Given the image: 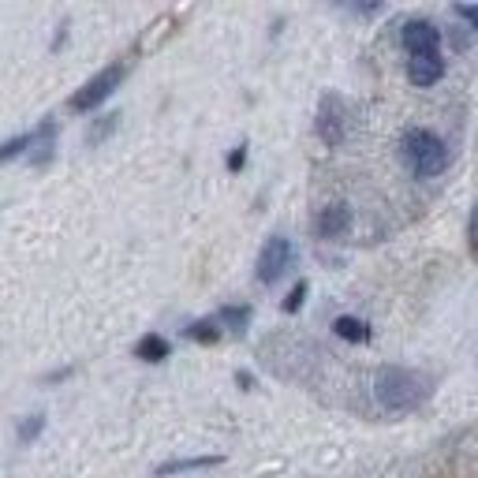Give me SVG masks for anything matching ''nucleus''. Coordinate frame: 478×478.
I'll list each match as a JSON object with an SVG mask.
<instances>
[{"instance_id":"2eb2a0df","label":"nucleus","mask_w":478,"mask_h":478,"mask_svg":"<svg viewBox=\"0 0 478 478\" xmlns=\"http://www.w3.org/2000/svg\"><path fill=\"white\" fill-rule=\"evenodd\" d=\"M41 430H45V415H41V411H34V415H27V419H19L15 437H19V445H31V441H38V437H41Z\"/></svg>"},{"instance_id":"412c9836","label":"nucleus","mask_w":478,"mask_h":478,"mask_svg":"<svg viewBox=\"0 0 478 478\" xmlns=\"http://www.w3.org/2000/svg\"><path fill=\"white\" fill-rule=\"evenodd\" d=\"M236 382H239L243 389H255V377H250L247 370H239V374H236Z\"/></svg>"},{"instance_id":"6e6552de","label":"nucleus","mask_w":478,"mask_h":478,"mask_svg":"<svg viewBox=\"0 0 478 478\" xmlns=\"http://www.w3.org/2000/svg\"><path fill=\"white\" fill-rule=\"evenodd\" d=\"M408 79H411V86H419V90L437 86V83L445 79V57H441V53L408 57Z\"/></svg>"},{"instance_id":"9d476101","label":"nucleus","mask_w":478,"mask_h":478,"mask_svg":"<svg viewBox=\"0 0 478 478\" xmlns=\"http://www.w3.org/2000/svg\"><path fill=\"white\" fill-rule=\"evenodd\" d=\"M224 464V456H180V460H165L154 467L158 478H168V474H184V471H206V467H217Z\"/></svg>"},{"instance_id":"4468645a","label":"nucleus","mask_w":478,"mask_h":478,"mask_svg":"<svg viewBox=\"0 0 478 478\" xmlns=\"http://www.w3.org/2000/svg\"><path fill=\"white\" fill-rule=\"evenodd\" d=\"M34 142H38V131H19V135L5 139L0 142V168H5L8 161H15V158H31Z\"/></svg>"},{"instance_id":"0eeeda50","label":"nucleus","mask_w":478,"mask_h":478,"mask_svg":"<svg viewBox=\"0 0 478 478\" xmlns=\"http://www.w3.org/2000/svg\"><path fill=\"white\" fill-rule=\"evenodd\" d=\"M351 221H356V213H351L347 203H329L321 206L318 217H314V236L318 239H340L351 232Z\"/></svg>"},{"instance_id":"20e7f679","label":"nucleus","mask_w":478,"mask_h":478,"mask_svg":"<svg viewBox=\"0 0 478 478\" xmlns=\"http://www.w3.org/2000/svg\"><path fill=\"white\" fill-rule=\"evenodd\" d=\"M292 266H295V243L288 236H269L258 250L255 276H258V284H276Z\"/></svg>"},{"instance_id":"dca6fc26","label":"nucleus","mask_w":478,"mask_h":478,"mask_svg":"<svg viewBox=\"0 0 478 478\" xmlns=\"http://www.w3.org/2000/svg\"><path fill=\"white\" fill-rule=\"evenodd\" d=\"M120 128V113H109V116H97V123H94V128H90V146H97V142H105L113 131Z\"/></svg>"},{"instance_id":"f257e3e1","label":"nucleus","mask_w":478,"mask_h":478,"mask_svg":"<svg viewBox=\"0 0 478 478\" xmlns=\"http://www.w3.org/2000/svg\"><path fill=\"white\" fill-rule=\"evenodd\" d=\"M426 392H430V382L419 374V370H408V366H382L374 377V396L377 404L392 415H404V411H415Z\"/></svg>"},{"instance_id":"aec40b11","label":"nucleus","mask_w":478,"mask_h":478,"mask_svg":"<svg viewBox=\"0 0 478 478\" xmlns=\"http://www.w3.org/2000/svg\"><path fill=\"white\" fill-rule=\"evenodd\" d=\"M456 15L471 23V31H478V5H456Z\"/></svg>"},{"instance_id":"1a4fd4ad","label":"nucleus","mask_w":478,"mask_h":478,"mask_svg":"<svg viewBox=\"0 0 478 478\" xmlns=\"http://www.w3.org/2000/svg\"><path fill=\"white\" fill-rule=\"evenodd\" d=\"M135 359H142V363H165V359H172V344L161 337V333H146V337H139L135 340Z\"/></svg>"},{"instance_id":"423d86ee","label":"nucleus","mask_w":478,"mask_h":478,"mask_svg":"<svg viewBox=\"0 0 478 478\" xmlns=\"http://www.w3.org/2000/svg\"><path fill=\"white\" fill-rule=\"evenodd\" d=\"M314 131L325 146H340L344 139V105L337 94H325L321 105H318V120H314Z\"/></svg>"},{"instance_id":"9b49d317","label":"nucleus","mask_w":478,"mask_h":478,"mask_svg":"<svg viewBox=\"0 0 478 478\" xmlns=\"http://www.w3.org/2000/svg\"><path fill=\"white\" fill-rule=\"evenodd\" d=\"M184 337H187L191 344L213 347V344H221L224 329H221V321H217V318H198V321H187V325H184Z\"/></svg>"},{"instance_id":"6ab92c4d","label":"nucleus","mask_w":478,"mask_h":478,"mask_svg":"<svg viewBox=\"0 0 478 478\" xmlns=\"http://www.w3.org/2000/svg\"><path fill=\"white\" fill-rule=\"evenodd\" d=\"M243 165H247V142L232 146V154H229V172H243Z\"/></svg>"},{"instance_id":"a211bd4d","label":"nucleus","mask_w":478,"mask_h":478,"mask_svg":"<svg viewBox=\"0 0 478 478\" xmlns=\"http://www.w3.org/2000/svg\"><path fill=\"white\" fill-rule=\"evenodd\" d=\"M467 243H471V258L478 262V203L471 206V221H467Z\"/></svg>"},{"instance_id":"f3484780","label":"nucleus","mask_w":478,"mask_h":478,"mask_svg":"<svg viewBox=\"0 0 478 478\" xmlns=\"http://www.w3.org/2000/svg\"><path fill=\"white\" fill-rule=\"evenodd\" d=\"M307 292H311V284H307V281H295V284H292V292L284 295V303H281V307H284V314H295L299 307H303Z\"/></svg>"},{"instance_id":"ddd939ff","label":"nucleus","mask_w":478,"mask_h":478,"mask_svg":"<svg viewBox=\"0 0 478 478\" xmlns=\"http://www.w3.org/2000/svg\"><path fill=\"white\" fill-rule=\"evenodd\" d=\"M250 318H255V311H250L247 303H224L221 311H217V321H221V329H229V333H247V325H250Z\"/></svg>"},{"instance_id":"7ed1b4c3","label":"nucleus","mask_w":478,"mask_h":478,"mask_svg":"<svg viewBox=\"0 0 478 478\" xmlns=\"http://www.w3.org/2000/svg\"><path fill=\"white\" fill-rule=\"evenodd\" d=\"M123 75H128V64H123V60L105 64L102 71L90 75V79L68 97V109H71V113H94V109H102V105L109 102V97L120 90Z\"/></svg>"},{"instance_id":"39448f33","label":"nucleus","mask_w":478,"mask_h":478,"mask_svg":"<svg viewBox=\"0 0 478 478\" xmlns=\"http://www.w3.org/2000/svg\"><path fill=\"white\" fill-rule=\"evenodd\" d=\"M400 45L408 49V57L441 53V27L430 19H408L404 27H400Z\"/></svg>"},{"instance_id":"f03ea898","label":"nucleus","mask_w":478,"mask_h":478,"mask_svg":"<svg viewBox=\"0 0 478 478\" xmlns=\"http://www.w3.org/2000/svg\"><path fill=\"white\" fill-rule=\"evenodd\" d=\"M400 158H404V165L419 176V180H430V176H441L448 168V146L434 131L411 128V131H404V139H400Z\"/></svg>"},{"instance_id":"f8f14e48","label":"nucleus","mask_w":478,"mask_h":478,"mask_svg":"<svg viewBox=\"0 0 478 478\" xmlns=\"http://www.w3.org/2000/svg\"><path fill=\"white\" fill-rule=\"evenodd\" d=\"M333 333L340 337V340H347V344H366L374 333H370V325L363 321V318H356V314H340V318H333Z\"/></svg>"}]
</instances>
